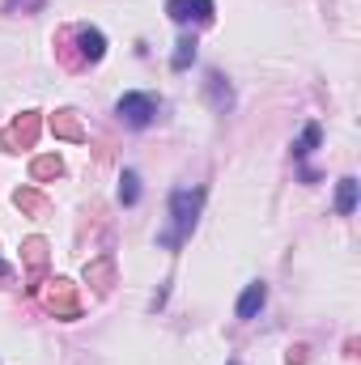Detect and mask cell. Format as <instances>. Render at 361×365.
Listing matches in <instances>:
<instances>
[{
  "mask_svg": "<svg viewBox=\"0 0 361 365\" xmlns=\"http://www.w3.org/2000/svg\"><path fill=\"white\" fill-rule=\"evenodd\" d=\"M204 208V187H179L171 191V230L158 234V247H179L183 238H191L195 221Z\"/></svg>",
  "mask_w": 361,
  "mask_h": 365,
  "instance_id": "cell-1",
  "label": "cell"
},
{
  "mask_svg": "<svg viewBox=\"0 0 361 365\" xmlns=\"http://www.w3.org/2000/svg\"><path fill=\"white\" fill-rule=\"evenodd\" d=\"M158 93H145V90H132V93H123L119 102H115V115H119V123L123 128H149L153 119H158Z\"/></svg>",
  "mask_w": 361,
  "mask_h": 365,
  "instance_id": "cell-2",
  "label": "cell"
},
{
  "mask_svg": "<svg viewBox=\"0 0 361 365\" xmlns=\"http://www.w3.org/2000/svg\"><path fill=\"white\" fill-rule=\"evenodd\" d=\"M34 293H39L43 310H47V314H56V319H77V314H81V297H77L73 280H64V276L47 280V289H34Z\"/></svg>",
  "mask_w": 361,
  "mask_h": 365,
  "instance_id": "cell-3",
  "label": "cell"
},
{
  "mask_svg": "<svg viewBox=\"0 0 361 365\" xmlns=\"http://www.w3.org/2000/svg\"><path fill=\"white\" fill-rule=\"evenodd\" d=\"M39 128H43V119H39V110H21L4 132H0V149L4 153H17V149H34V140H39Z\"/></svg>",
  "mask_w": 361,
  "mask_h": 365,
  "instance_id": "cell-4",
  "label": "cell"
},
{
  "mask_svg": "<svg viewBox=\"0 0 361 365\" xmlns=\"http://www.w3.org/2000/svg\"><path fill=\"white\" fill-rule=\"evenodd\" d=\"M166 17L175 26H208L217 17L213 0H166Z\"/></svg>",
  "mask_w": 361,
  "mask_h": 365,
  "instance_id": "cell-5",
  "label": "cell"
},
{
  "mask_svg": "<svg viewBox=\"0 0 361 365\" xmlns=\"http://www.w3.org/2000/svg\"><path fill=\"white\" fill-rule=\"evenodd\" d=\"M73 38H77V60H73V68L98 64V60L106 56V34H102L98 26H77V30H73Z\"/></svg>",
  "mask_w": 361,
  "mask_h": 365,
  "instance_id": "cell-6",
  "label": "cell"
},
{
  "mask_svg": "<svg viewBox=\"0 0 361 365\" xmlns=\"http://www.w3.org/2000/svg\"><path fill=\"white\" fill-rule=\"evenodd\" d=\"M51 132L60 136V140H90V132H86V123H81V115L77 110H56L51 115Z\"/></svg>",
  "mask_w": 361,
  "mask_h": 365,
  "instance_id": "cell-7",
  "label": "cell"
},
{
  "mask_svg": "<svg viewBox=\"0 0 361 365\" xmlns=\"http://www.w3.org/2000/svg\"><path fill=\"white\" fill-rule=\"evenodd\" d=\"M86 280L93 284V293H102V297H106V293L115 289V259H111V255L90 259V264H86Z\"/></svg>",
  "mask_w": 361,
  "mask_h": 365,
  "instance_id": "cell-8",
  "label": "cell"
},
{
  "mask_svg": "<svg viewBox=\"0 0 361 365\" xmlns=\"http://www.w3.org/2000/svg\"><path fill=\"white\" fill-rule=\"evenodd\" d=\"M264 302H268V284L264 280H251L243 289V297H238V319H255L264 310Z\"/></svg>",
  "mask_w": 361,
  "mask_h": 365,
  "instance_id": "cell-9",
  "label": "cell"
},
{
  "mask_svg": "<svg viewBox=\"0 0 361 365\" xmlns=\"http://www.w3.org/2000/svg\"><path fill=\"white\" fill-rule=\"evenodd\" d=\"M60 175H64V162H60L56 153H43V158L30 162V179L34 182H56Z\"/></svg>",
  "mask_w": 361,
  "mask_h": 365,
  "instance_id": "cell-10",
  "label": "cell"
},
{
  "mask_svg": "<svg viewBox=\"0 0 361 365\" xmlns=\"http://www.w3.org/2000/svg\"><path fill=\"white\" fill-rule=\"evenodd\" d=\"M336 212L340 217H353L357 212V179L353 175H345V179L336 182Z\"/></svg>",
  "mask_w": 361,
  "mask_h": 365,
  "instance_id": "cell-11",
  "label": "cell"
},
{
  "mask_svg": "<svg viewBox=\"0 0 361 365\" xmlns=\"http://www.w3.org/2000/svg\"><path fill=\"white\" fill-rule=\"evenodd\" d=\"M21 259H26L30 272H43V268H47V242H43V238H26V242H21Z\"/></svg>",
  "mask_w": 361,
  "mask_h": 365,
  "instance_id": "cell-12",
  "label": "cell"
},
{
  "mask_svg": "<svg viewBox=\"0 0 361 365\" xmlns=\"http://www.w3.org/2000/svg\"><path fill=\"white\" fill-rule=\"evenodd\" d=\"M208 98H213L217 110H230V106H234V93H230V86H225L221 73H208Z\"/></svg>",
  "mask_w": 361,
  "mask_h": 365,
  "instance_id": "cell-13",
  "label": "cell"
},
{
  "mask_svg": "<svg viewBox=\"0 0 361 365\" xmlns=\"http://www.w3.org/2000/svg\"><path fill=\"white\" fill-rule=\"evenodd\" d=\"M119 204H123V208L141 204V175H136V170H123V175H119Z\"/></svg>",
  "mask_w": 361,
  "mask_h": 365,
  "instance_id": "cell-14",
  "label": "cell"
},
{
  "mask_svg": "<svg viewBox=\"0 0 361 365\" xmlns=\"http://www.w3.org/2000/svg\"><path fill=\"white\" fill-rule=\"evenodd\" d=\"M319 140H323V128H319V123H306V128H302V136L293 140V158H310Z\"/></svg>",
  "mask_w": 361,
  "mask_h": 365,
  "instance_id": "cell-15",
  "label": "cell"
},
{
  "mask_svg": "<svg viewBox=\"0 0 361 365\" xmlns=\"http://www.w3.org/2000/svg\"><path fill=\"white\" fill-rule=\"evenodd\" d=\"M13 204H17L21 212H47V200H43V191H34V187H17V191H13Z\"/></svg>",
  "mask_w": 361,
  "mask_h": 365,
  "instance_id": "cell-16",
  "label": "cell"
},
{
  "mask_svg": "<svg viewBox=\"0 0 361 365\" xmlns=\"http://www.w3.org/2000/svg\"><path fill=\"white\" fill-rule=\"evenodd\" d=\"M191 64H195V38L187 34V38H179V43H175V56H171V68H175V73H187Z\"/></svg>",
  "mask_w": 361,
  "mask_h": 365,
  "instance_id": "cell-17",
  "label": "cell"
}]
</instances>
